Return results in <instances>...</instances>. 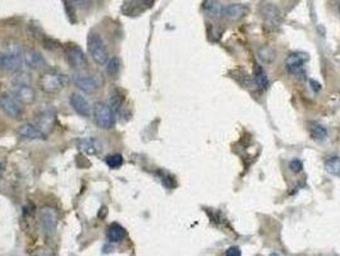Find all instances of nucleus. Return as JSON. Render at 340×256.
<instances>
[{
	"mask_svg": "<svg viewBox=\"0 0 340 256\" xmlns=\"http://www.w3.org/2000/svg\"><path fill=\"white\" fill-rule=\"evenodd\" d=\"M69 77L65 73L49 71L45 72L39 78V87L45 94H58L68 87Z\"/></svg>",
	"mask_w": 340,
	"mask_h": 256,
	"instance_id": "nucleus-1",
	"label": "nucleus"
},
{
	"mask_svg": "<svg viewBox=\"0 0 340 256\" xmlns=\"http://www.w3.org/2000/svg\"><path fill=\"white\" fill-rule=\"evenodd\" d=\"M87 46H89V53L91 55L92 60L99 64V66H104L107 64L109 60V50L99 33L91 32L87 39Z\"/></svg>",
	"mask_w": 340,
	"mask_h": 256,
	"instance_id": "nucleus-2",
	"label": "nucleus"
},
{
	"mask_svg": "<svg viewBox=\"0 0 340 256\" xmlns=\"http://www.w3.org/2000/svg\"><path fill=\"white\" fill-rule=\"evenodd\" d=\"M92 114L98 126L103 129H112L115 126V116L112 108L103 102H98L92 107Z\"/></svg>",
	"mask_w": 340,
	"mask_h": 256,
	"instance_id": "nucleus-3",
	"label": "nucleus"
},
{
	"mask_svg": "<svg viewBox=\"0 0 340 256\" xmlns=\"http://www.w3.org/2000/svg\"><path fill=\"white\" fill-rule=\"evenodd\" d=\"M65 55L68 59L69 66L74 69V71H86L89 68V60H87L86 54L83 53L82 49L76 44H67L64 48Z\"/></svg>",
	"mask_w": 340,
	"mask_h": 256,
	"instance_id": "nucleus-4",
	"label": "nucleus"
},
{
	"mask_svg": "<svg viewBox=\"0 0 340 256\" xmlns=\"http://www.w3.org/2000/svg\"><path fill=\"white\" fill-rule=\"evenodd\" d=\"M0 109L4 112L6 117L12 120L19 121L23 118L24 109L23 104L12 95H3L0 98Z\"/></svg>",
	"mask_w": 340,
	"mask_h": 256,
	"instance_id": "nucleus-5",
	"label": "nucleus"
},
{
	"mask_svg": "<svg viewBox=\"0 0 340 256\" xmlns=\"http://www.w3.org/2000/svg\"><path fill=\"white\" fill-rule=\"evenodd\" d=\"M73 84L86 94H96L103 87V78L100 75H74Z\"/></svg>",
	"mask_w": 340,
	"mask_h": 256,
	"instance_id": "nucleus-6",
	"label": "nucleus"
},
{
	"mask_svg": "<svg viewBox=\"0 0 340 256\" xmlns=\"http://www.w3.org/2000/svg\"><path fill=\"white\" fill-rule=\"evenodd\" d=\"M40 226L42 228V232L45 235H53L58 226V213L55 209L50 208V206H45L40 210L39 214Z\"/></svg>",
	"mask_w": 340,
	"mask_h": 256,
	"instance_id": "nucleus-7",
	"label": "nucleus"
},
{
	"mask_svg": "<svg viewBox=\"0 0 340 256\" xmlns=\"http://www.w3.org/2000/svg\"><path fill=\"white\" fill-rule=\"evenodd\" d=\"M308 60V55L305 53H294V54H290L289 57L287 58V62H285V64H287V69L288 72H289L290 75L293 76H297V77H299V76H305V68H303V66H305V63Z\"/></svg>",
	"mask_w": 340,
	"mask_h": 256,
	"instance_id": "nucleus-8",
	"label": "nucleus"
},
{
	"mask_svg": "<svg viewBox=\"0 0 340 256\" xmlns=\"http://www.w3.org/2000/svg\"><path fill=\"white\" fill-rule=\"evenodd\" d=\"M261 14H262L265 23L270 28H278L283 21V14L281 12L272 4H265L261 8Z\"/></svg>",
	"mask_w": 340,
	"mask_h": 256,
	"instance_id": "nucleus-9",
	"label": "nucleus"
},
{
	"mask_svg": "<svg viewBox=\"0 0 340 256\" xmlns=\"http://www.w3.org/2000/svg\"><path fill=\"white\" fill-rule=\"evenodd\" d=\"M69 104L72 105V108L74 109V112L77 114H80L81 117H85V118H89L91 116L92 108L90 105V103L87 102V99L83 95L78 93H73L69 96Z\"/></svg>",
	"mask_w": 340,
	"mask_h": 256,
	"instance_id": "nucleus-10",
	"label": "nucleus"
},
{
	"mask_svg": "<svg viewBox=\"0 0 340 256\" xmlns=\"http://www.w3.org/2000/svg\"><path fill=\"white\" fill-rule=\"evenodd\" d=\"M54 125H55V114L53 111H42L36 117L35 126L46 136L49 132L53 131Z\"/></svg>",
	"mask_w": 340,
	"mask_h": 256,
	"instance_id": "nucleus-11",
	"label": "nucleus"
},
{
	"mask_svg": "<svg viewBox=\"0 0 340 256\" xmlns=\"http://www.w3.org/2000/svg\"><path fill=\"white\" fill-rule=\"evenodd\" d=\"M21 66L22 59L18 53H0V69L6 72H17Z\"/></svg>",
	"mask_w": 340,
	"mask_h": 256,
	"instance_id": "nucleus-12",
	"label": "nucleus"
},
{
	"mask_svg": "<svg viewBox=\"0 0 340 256\" xmlns=\"http://www.w3.org/2000/svg\"><path fill=\"white\" fill-rule=\"evenodd\" d=\"M248 12L249 9L247 5H243V4H230L228 6H224L222 17L227 18L229 21H238V19L248 14Z\"/></svg>",
	"mask_w": 340,
	"mask_h": 256,
	"instance_id": "nucleus-13",
	"label": "nucleus"
},
{
	"mask_svg": "<svg viewBox=\"0 0 340 256\" xmlns=\"http://www.w3.org/2000/svg\"><path fill=\"white\" fill-rule=\"evenodd\" d=\"M14 96L22 104H33L36 102V91L31 85L14 86Z\"/></svg>",
	"mask_w": 340,
	"mask_h": 256,
	"instance_id": "nucleus-14",
	"label": "nucleus"
},
{
	"mask_svg": "<svg viewBox=\"0 0 340 256\" xmlns=\"http://www.w3.org/2000/svg\"><path fill=\"white\" fill-rule=\"evenodd\" d=\"M18 136L23 140H45L46 134L32 123H26L18 129Z\"/></svg>",
	"mask_w": 340,
	"mask_h": 256,
	"instance_id": "nucleus-15",
	"label": "nucleus"
},
{
	"mask_svg": "<svg viewBox=\"0 0 340 256\" xmlns=\"http://www.w3.org/2000/svg\"><path fill=\"white\" fill-rule=\"evenodd\" d=\"M23 59L24 63H26V66L30 67L31 69H44L48 66L46 59L42 57V54L36 50L27 51V53L24 54Z\"/></svg>",
	"mask_w": 340,
	"mask_h": 256,
	"instance_id": "nucleus-16",
	"label": "nucleus"
},
{
	"mask_svg": "<svg viewBox=\"0 0 340 256\" xmlns=\"http://www.w3.org/2000/svg\"><path fill=\"white\" fill-rule=\"evenodd\" d=\"M77 147L87 155H95L101 150V143L96 138H81L77 141Z\"/></svg>",
	"mask_w": 340,
	"mask_h": 256,
	"instance_id": "nucleus-17",
	"label": "nucleus"
},
{
	"mask_svg": "<svg viewBox=\"0 0 340 256\" xmlns=\"http://www.w3.org/2000/svg\"><path fill=\"white\" fill-rule=\"evenodd\" d=\"M107 236L108 240H109L110 242H113V244H118V242H121L125 239L127 231H125L124 227H121L120 224L113 223L108 227Z\"/></svg>",
	"mask_w": 340,
	"mask_h": 256,
	"instance_id": "nucleus-18",
	"label": "nucleus"
},
{
	"mask_svg": "<svg viewBox=\"0 0 340 256\" xmlns=\"http://www.w3.org/2000/svg\"><path fill=\"white\" fill-rule=\"evenodd\" d=\"M204 9L205 12H206V14H209L210 17L218 18L223 15V9H224V6H223L218 0H206V1H205Z\"/></svg>",
	"mask_w": 340,
	"mask_h": 256,
	"instance_id": "nucleus-19",
	"label": "nucleus"
},
{
	"mask_svg": "<svg viewBox=\"0 0 340 256\" xmlns=\"http://www.w3.org/2000/svg\"><path fill=\"white\" fill-rule=\"evenodd\" d=\"M308 131L310 134L312 136L314 140H325L328 137V131L324 126H321L320 123L316 122H310L308 123Z\"/></svg>",
	"mask_w": 340,
	"mask_h": 256,
	"instance_id": "nucleus-20",
	"label": "nucleus"
},
{
	"mask_svg": "<svg viewBox=\"0 0 340 256\" xmlns=\"http://www.w3.org/2000/svg\"><path fill=\"white\" fill-rule=\"evenodd\" d=\"M325 169L333 176L340 177V158L332 156L325 161Z\"/></svg>",
	"mask_w": 340,
	"mask_h": 256,
	"instance_id": "nucleus-21",
	"label": "nucleus"
},
{
	"mask_svg": "<svg viewBox=\"0 0 340 256\" xmlns=\"http://www.w3.org/2000/svg\"><path fill=\"white\" fill-rule=\"evenodd\" d=\"M121 68V62L118 57H113L112 59L108 60L107 63V71L108 75L112 76V77H115L119 75Z\"/></svg>",
	"mask_w": 340,
	"mask_h": 256,
	"instance_id": "nucleus-22",
	"label": "nucleus"
},
{
	"mask_svg": "<svg viewBox=\"0 0 340 256\" xmlns=\"http://www.w3.org/2000/svg\"><path fill=\"white\" fill-rule=\"evenodd\" d=\"M254 84L256 86L261 87L262 90H266L269 86V78H267L266 73L261 67L256 68V77H254Z\"/></svg>",
	"mask_w": 340,
	"mask_h": 256,
	"instance_id": "nucleus-23",
	"label": "nucleus"
},
{
	"mask_svg": "<svg viewBox=\"0 0 340 256\" xmlns=\"http://www.w3.org/2000/svg\"><path fill=\"white\" fill-rule=\"evenodd\" d=\"M123 95H121L120 93H119L118 90H115V91H113L112 94H110V105L109 107L112 108L113 112H116L119 109V108L121 107V104H123Z\"/></svg>",
	"mask_w": 340,
	"mask_h": 256,
	"instance_id": "nucleus-24",
	"label": "nucleus"
},
{
	"mask_svg": "<svg viewBox=\"0 0 340 256\" xmlns=\"http://www.w3.org/2000/svg\"><path fill=\"white\" fill-rule=\"evenodd\" d=\"M32 78L31 75H28L27 72H18L17 75L13 78V85L14 86H22V85H31Z\"/></svg>",
	"mask_w": 340,
	"mask_h": 256,
	"instance_id": "nucleus-25",
	"label": "nucleus"
},
{
	"mask_svg": "<svg viewBox=\"0 0 340 256\" xmlns=\"http://www.w3.org/2000/svg\"><path fill=\"white\" fill-rule=\"evenodd\" d=\"M123 163H124V159H123L120 154H113L107 158L108 167L112 168V169H118V168L123 165Z\"/></svg>",
	"mask_w": 340,
	"mask_h": 256,
	"instance_id": "nucleus-26",
	"label": "nucleus"
},
{
	"mask_svg": "<svg viewBox=\"0 0 340 256\" xmlns=\"http://www.w3.org/2000/svg\"><path fill=\"white\" fill-rule=\"evenodd\" d=\"M41 44L46 50L49 51H55L58 49H60V42L58 40L53 39V37H49V36H44L41 39Z\"/></svg>",
	"mask_w": 340,
	"mask_h": 256,
	"instance_id": "nucleus-27",
	"label": "nucleus"
},
{
	"mask_svg": "<svg viewBox=\"0 0 340 256\" xmlns=\"http://www.w3.org/2000/svg\"><path fill=\"white\" fill-rule=\"evenodd\" d=\"M92 4V0H67V5L71 9H87Z\"/></svg>",
	"mask_w": 340,
	"mask_h": 256,
	"instance_id": "nucleus-28",
	"label": "nucleus"
},
{
	"mask_svg": "<svg viewBox=\"0 0 340 256\" xmlns=\"http://www.w3.org/2000/svg\"><path fill=\"white\" fill-rule=\"evenodd\" d=\"M258 54H260L261 59L266 63H271L275 59V51L272 50L271 48H262L258 51Z\"/></svg>",
	"mask_w": 340,
	"mask_h": 256,
	"instance_id": "nucleus-29",
	"label": "nucleus"
},
{
	"mask_svg": "<svg viewBox=\"0 0 340 256\" xmlns=\"http://www.w3.org/2000/svg\"><path fill=\"white\" fill-rule=\"evenodd\" d=\"M289 168L293 173H301L303 169V163L299 159H293L289 163Z\"/></svg>",
	"mask_w": 340,
	"mask_h": 256,
	"instance_id": "nucleus-30",
	"label": "nucleus"
},
{
	"mask_svg": "<svg viewBox=\"0 0 340 256\" xmlns=\"http://www.w3.org/2000/svg\"><path fill=\"white\" fill-rule=\"evenodd\" d=\"M137 3L134 4L133 8H138V6H141V9H145V8H150V6H152V4H154L155 0H136Z\"/></svg>",
	"mask_w": 340,
	"mask_h": 256,
	"instance_id": "nucleus-31",
	"label": "nucleus"
},
{
	"mask_svg": "<svg viewBox=\"0 0 340 256\" xmlns=\"http://www.w3.org/2000/svg\"><path fill=\"white\" fill-rule=\"evenodd\" d=\"M240 249L237 246H231L225 251V256H240Z\"/></svg>",
	"mask_w": 340,
	"mask_h": 256,
	"instance_id": "nucleus-32",
	"label": "nucleus"
},
{
	"mask_svg": "<svg viewBox=\"0 0 340 256\" xmlns=\"http://www.w3.org/2000/svg\"><path fill=\"white\" fill-rule=\"evenodd\" d=\"M108 214V208L107 206H103V208H100V212H99L98 217L99 218H105Z\"/></svg>",
	"mask_w": 340,
	"mask_h": 256,
	"instance_id": "nucleus-33",
	"label": "nucleus"
},
{
	"mask_svg": "<svg viewBox=\"0 0 340 256\" xmlns=\"http://www.w3.org/2000/svg\"><path fill=\"white\" fill-rule=\"evenodd\" d=\"M310 82H311V85H312V86H314V90H315V91H319V90L321 89V85H320V84H317L316 81L311 80Z\"/></svg>",
	"mask_w": 340,
	"mask_h": 256,
	"instance_id": "nucleus-34",
	"label": "nucleus"
},
{
	"mask_svg": "<svg viewBox=\"0 0 340 256\" xmlns=\"http://www.w3.org/2000/svg\"><path fill=\"white\" fill-rule=\"evenodd\" d=\"M1 170H3V164L0 163V174H1Z\"/></svg>",
	"mask_w": 340,
	"mask_h": 256,
	"instance_id": "nucleus-35",
	"label": "nucleus"
},
{
	"mask_svg": "<svg viewBox=\"0 0 340 256\" xmlns=\"http://www.w3.org/2000/svg\"><path fill=\"white\" fill-rule=\"evenodd\" d=\"M339 10H340V4H339Z\"/></svg>",
	"mask_w": 340,
	"mask_h": 256,
	"instance_id": "nucleus-36",
	"label": "nucleus"
}]
</instances>
